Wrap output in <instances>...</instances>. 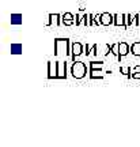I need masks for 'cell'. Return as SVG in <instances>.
<instances>
[{
  "label": "cell",
  "instance_id": "cell-13",
  "mask_svg": "<svg viewBox=\"0 0 140 147\" xmlns=\"http://www.w3.org/2000/svg\"><path fill=\"white\" fill-rule=\"evenodd\" d=\"M131 53L133 56H140V42L136 41L131 45Z\"/></svg>",
  "mask_w": 140,
  "mask_h": 147
},
{
  "label": "cell",
  "instance_id": "cell-2",
  "mask_svg": "<svg viewBox=\"0 0 140 147\" xmlns=\"http://www.w3.org/2000/svg\"><path fill=\"white\" fill-rule=\"evenodd\" d=\"M71 75L75 79H83L87 75V65L83 61H72Z\"/></svg>",
  "mask_w": 140,
  "mask_h": 147
},
{
  "label": "cell",
  "instance_id": "cell-12",
  "mask_svg": "<svg viewBox=\"0 0 140 147\" xmlns=\"http://www.w3.org/2000/svg\"><path fill=\"white\" fill-rule=\"evenodd\" d=\"M10 51L12 55H22V44H11Z\"/></svg>",
  "mask_w": 140,
  "mask_h": 147
},
{
  "label": "cell",
  "instance_id": "cell-16",
  "mask_svg": "<svg viewBox=\"0 0 140 147\" xmlns=\"http://www.w3.org/2000/svg\"><path fill=\"white\" fill-rule=\"evenodd\" d=\"M133 19H135V15L125 14V25H127V29H129L131 26H133Z\"/></svg>",
  "mask_w": 140,
  "mask_h": 147
},
{
  "label": "cell",
  "instance_id": "cell-15",
  "mask_svg": "<svg viewBox=\"0 0 140 147\" xmlns=\"http://www.w3.org/2000/svg\"><path fill=\"white\" fill-rule=\"evenodd\" d=\"M104 68V61H90L88 69H102Z\"/></svg>",
  "mask_w": 140,
  "mask_h": 147
},
{
  "label": "cell",
  "instance_id": "cell-7",
  "mask_svg": "<svg viewBox=\"0 0 140 147\" xmlns=\"http://www.w3.org/2000/svg\"><path fill=\"white\" fill-rule=\"evenodd\" d=\"M101 25H102V26H110V25H114V15L113 14H109V12L101 14Z\"/></svg>",
  "mask_w": 140,
  "mask_h": 147
},
{
  "label": "cell",
  "instance_id": "cell-10",
  "mask_svg": "<svg viewBox=\"0 0 140 147\" xmlns=\"http://www.w3.org/2000/svg\"><path fill=\"white\" fill-rule=\"evenodd\" d=\"M114 15V26L117 27H124L127 29V25H125V14H113Z\"/></svg>",
  "mask_w": 140,
  "mask_h": 147
},
{
  "label": "cell",
  "instance_id": "cell-25",
  "mask_svg": "<svg viewBox=\"0 0 140 147\" xmlns=\"http://www.w3.org/2000/svg\"><path fill=\"white\" fill-rule=\"evenodd\" d=\"M131 78H132V79H140V72H133V74H131Z\"/></svg>",
  "mask_w": 140,
  "mask_h": 147
},
{
  "label": "cell",
  "instance_id": "cell-26",
  "mask_svg": "<svg viewBox=\"0 0 140 147\" xmlns=\"http://www.w3.org/2000/svg\"><path fill=\"white\" fill-rule=\"evenodd\" d=\"M133 72H140V65H135V67H132V74Z\"/></svg>",
  "mask_w": 140,
  "mask_h": 147
},
{
  "label": "cell",
  "instance_id": "cell-14",
  "mask_svg": "<svg viewBox=\"0 0 140 147\" xmlns=\"http://www.w3.org/2000/svg\"><path fill=\"white\" fill-rule=\"evenodd\" d=\"M11 25H22V14H11Z\"/></svg>",
  "mask_w": 140,
  "mask_h": 147
},
{
  "label": "cell",
  "instance_id": "cell-4",
  "mask_svg": "<svg viewBox=\"0 0 140 147\" xmlns=\"http://www.w3.org/2000/svg\"><path fill=\"white\" fill-rule=\"evenodd\" d=\"M57 79H67V63L57 61Z\"/></svg>",
  "mask_w": 140,
  "mask_h": 147
},
{
  "label": "cell",
  "instance_id": "cell-6",
  "mask_svg": "<svg viewBox=\"0 0 140 147\" xmlns=\"http://www.w3.org/2000/svg\"><path fill=\"white\" fill-rule=\"evenodd\" d=\"M61 25H64V26L75 25V15L71 14V12H64L61 15Z\"/></svg>",
  "mask_w": 140,
  "mask_h": 147
},
{
  "label": "cell",
  "instance_id": "cell-17",
  "mask_svg": "<svg viewBox=\"0 0 140 147\" xmlns=\"http://www.w3.org/2000/svg\"><path fill=\"white\" fill-rule=\"evenodd\" d=\"M110 53L114 55L118 59L120 57V49H118V42H116L113 45H110Z\"/></svg>",
  "mask_w": 140,
  "mask_h": 147
},
{
  "label": "cell",
  "instance_id": "cell-21",
  "mask_svg": "<svg viewBox=\"0 0 140 147\" xmlns=\"http://www.w3.org/2000/svg\"><path fill=\"white\" fill-rule=\"evenodd\" d=\"M133 26L140 27V14H135V19H133Z\"/></svg>",
  "mask_w": 140,
  "mask_h": 147
},
{
  "label": "cell",
  "instance_id": "cell-11",
  "mask_svg": "<svg viewBox=\"0 0 140 147\" xmlns=\"http://www.w3.org/2000/svg\"><path fill=\"white\" fill-rule=\"evenodd\" d=\"M90 79H104L105 72L102 69H88Z\"/></svg>",
  "mask_w": 140,
  "mask_h": 147
},
{
  "label": "cell",
  "instance_id": "cell-18",
  "mask_svg": "<svg viewBox=\"0 0 140 147\" xmlns=\"http://www.w3.org/2000/svg\"><path fill=\"white\" fill-rule=\"evenodd\" d=\"M120 72L122 74V75H125V76H128V78L131 79V74H132L131 67H127V65H124V67H120Z\"/></svg>",
  "mask_w": 140,
  "mask_h": 147
},
{
  "label": "cell",
  "instance_id": "cell-22",
  "mask_svg": "<svg viewBox=\"0 0 140 147\" xmlns=\"http://www.w3.org/2000/svg\"><path fill=\"white\" fill-rule=\"evenodd\" d=\"M91 47H93V45H88V44L84 45V55H86V56H90V55H91Z\"/></svg>",
  "mask_w": 140,
  "mask_h": 147
},
{
  "label": "cell",
  "instance_id": "cell-23",
  "mask_svg": "<svg viewBox=\"0 0 140 147\" xmlns=\"http://www.w3.org/2000/svg\"><path fill=\"white\" fill-rule=\"evenodd\" d=\"M91 55L93 56H98V45L97 44H94L93 47H91Z\"/></svg>",
  "mask_w": 140,
  "mask_h": 147
},
{
  "label": "cell",
  "instance_id": "cell-3",
  "mask_svg": "<svg viewBox=\"0 0 140 147\" xmlns=\"http://www.w3.org/2000/svg\"><path fill=\"white\" fill-rule=\"evenodd\" d=\"M84 53V45L82 42L79 41H75L72 42V55H71V59L72 61H76V57H79L80 55Z\"/></svg>",
  "mask_w": 140,
  "mask_h": 147
},
{
  "label": "cell",
  "instance_id": "cell-9",
  "mask_svg": "<svg viewBox=\"0 0 140 147\" xmlns=\"http://www.w3.org/2000/svg\"><path fill=\"white\" fill-rule=\"evenodd\" d=\"M118 49H120V57H118V60H120L121 57H125V56L129 53L131 47L128 42L122 41V42H118Z\"/></svg>",
  "mask_w": 140,
  "mask_h": 147
},
{
  "label": "cell",
  "instance_id": "cell-8",
  "mask_svg": "<svg viewBox=\"0 0 140 147\" xmlns=\"http://www.w3.org/2000/svg\"><path fill=\"white\" fill-rule=\"evenodd\" d=\"M49 21L46 22V26H60L61 25V15L60 14H49Z\"/></svg>",
  "mask_w": 140,
  "mask_h": 147
},
{
  "label": "cell",
  "instance_id": "cell-24",
  "mask_svg": "<svg viewBox=\"0 0 140 147\" xmlns=\"http://www.w3.org/2000/svg\"><path fill=\"white\" fill-rule=\"evenodd\" d=\"M75 23H76V26H80V25H82V16L79 15V14L75 15Z\"/></svg>",
  "mask_w": 140,
  "mask_h": 147
},
{
  "label": "cell",
  "instance_id": "cell-1",
  "mask_svg": "<svg viewBox=\"0 0 140 147\" xmlns=\"http://www.w3.org/2000/svg\"><path fill=\"white\" fill-rule=\"evenodd\" d=\"M55 55H72V42L68 38H56L55 40Z\"/></svg>",
  "mask_w": 140,
  "mask_h": 147
},
{
  "label": "cell",
  "instance_id": "cell-5",
  "mask_svg": "<svg viewBox=\"0 0 140 147\" xmlns=\"http://www.w3.org/2000/svg\"><path fill=\"white\" fill-rule=\"evenodd\" d=\"M48 79H57V61H48Z\"/></svg>",
  "mask_w": 140,
  "mask_h": 147
},
{
  "label": "cell",
  "instance_id": "cell-20",
  "mask_svg": "<svg viewBox=\"0 0 140 147\" xmlns=\"http://www.w3.org/2000/svg\"><path fill=\"white\" fill-rule=\"evenodd\" d=\"M101 25V14H94V26Z\"/></svg>",
  "mask_w": 140,
  "mask_h": 147
},
{
  "label": "cell",
  "instance_id": "cell-19",
  "mask_svg": "<svg viewBox=\"0 0 140 147\" xmlns=\"http://www.w3.org/2000/svg\"><path fill=\"white\" fill-rule=\"evenodd\" d=\"M88 23H90V15L88 14H83L82 15V25L83 26H88Z\"/></svg>",
  "mask_w": 140,
  "mask_h": 147
}]
</instances>
